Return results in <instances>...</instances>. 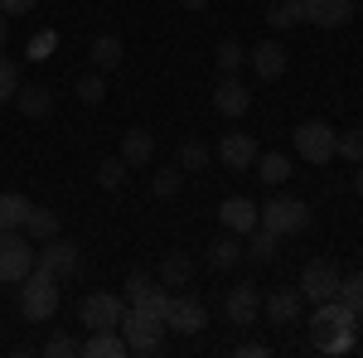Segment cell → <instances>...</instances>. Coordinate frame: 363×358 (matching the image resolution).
<instances>
[{"label": "cell", "instance_id": "1", "mask_svg": "<svg viewBox=\"0 0 363 358\" xmlns=\"http://www.w3.org/2000/svg\"><path fill=\"white\" fill-rule=\"evenodd\" d=\"M54 310H58V276L29 272L20 281V315L29 325H44V320H54Z\"/></svg>", "mask_w": 363, "mask_h": 358}, {"label": "cell", "instance_id": "2", "mask_svg": "<svg viewBox=\"0 0 363 358\" xmlns=\"http://www.w3.org/2000/svg\"><path fill=\"white\" fill-rule=\"evenodd\" d=\"M34 237H29L25 228H0V286H10V281H25L34 272Z\"/></svg>", "mask_w": 363, "mask_h": 358}, {"label": "cell", "instance_id": "3", "mask_svg": "<svg viewBox=\"0 0 363 358\" xmlns=\"http://www.w3.org/2000/svg\"><path fill=\"white\" fill-rule=\"evenodd\" d=\"M121 339H126V349L131 354H165V320L160 315H150V310H126V320H121Z\"/></svg>", "mask_w": 363, "mask_h": 358}, {"label": "cell", "instance_id": "4", "mask_svg": "<svg viewBox=\"0 0 363 358\" xmlns=\"http://www.w3.org/2000/svg\"><path fill=\"white\" fill-rule=\"evenodd\" d=\"M291 140H296V155H301V160H310V165H330V160H335L339 131L330 126V121H301V126L291 131Z\"/></svg>", "mask_w": 363, "mask_h": 358}, {"label": "cell", "instance_id": "5", "mask_svg": "<svg viewBox=\"0 0 363 358\" xmlns=\"http://www.w3.org/2000/svg\"><path fill=\"white\" fill-rule=\"evenodd\" d=\"M262 228H272L277 237H296V233H306L310 228V203L306 198H272L267 208H262Z\"/></svg>", "mask_w": 363, "mask_h": 358}, {"label": "cell", "instance_id": "6", "mask_svg": "<svg viewBox=\"0 0 363 358\" xmlns=\"http://www.w3.org/2000/svg\"><path fill=\"white\" fill-rule=\"evenodd\" d=\"M126 296H112V291H92L83 305H78V320H83L87 330H121V320H126Z\"/></svg>", "mask_w": 363, "mask_h": 358}, {"label": "cell", "instance_id": "7", "mask_svg": "<svg viewBox=\"0 0 363 358\" xmlns=\"http://www.w3.org/2000/svg\"><path fill=\"white\" fill-rule=\"evenodd\" d=\"M349 330H359V315L339 301V296L315 305V315H310V339H315V344H325V339H335V334H349Z\"/></svg>", "mask_w": 363, "mask_h": 358}, {"label": "cell", "instance_id": "8", "mask_svg": "<svg viewBox=\"0 0 363 358\" xmlns=\"http://www.w3.org/2000/svg\"><path fill=\"white\" fill-rule=\"evenodd\" d=\"M78 267H83L78 242H68V237H49V242H39V272L68 281V276H78Z\"/></svg>", "mask_w": 363, "mask_h": 358}, {"label": "cell", "instance_id": "9", "mask_svg": "<svg viewBox=\"0 0 363 358\" xmlns=\"http://www.w3.org/2000/svg\"><path fill=\"white\" fill-rule=\"evenodd\" d=\"M339 267L335 262H310L306 272H301V296H306L310 305H320V301H335L339 296Z\"/></svg>", "mask_w": 363, "mask_h": 358}, {"label": "cell", "instance_id": "10", "mask_svg": "<svg viewBox=\"0 0 363 358\" xmlns=\"http://www.w3.org/2000/svg\"><path fill=\"white\" fill-rule=\"evenodd\" d=\"M203 325H208L203 301H194V296H169V305H165V330H174V334H199Z\"/></svg>", "mask_w": 363, "mask_h": 358}, {"label": "cell", "instance_id": "11", "mask_svg": "<svg viewBox=\"0 0 363 358\" xmlns=\"http://www.w3.org/2000/svg\"><path fill=\"white\" fill-rule=\"evenodd\" d=\"M126 305H136V310H150V315H160L165 320V305H169V296L150 281L145 272H131L126 276Z\"/></svg>", "mask_w": 363, "mask_h": 358}, {"label": "cell", "instance_id": "12", "mask_svg": "<svg viewBox=\"0 0 363 358\" xmlns=\"http://www.w3.org/2000/svg\"><path fill=\"white\" fill-rule=\"evenodd\" d=\"M218 223H223L228 233H238V237H247L252 228L262 223V208H257L252 198H242V194H233V198H223V203H218Z\"/></svg>", "mask_w": 363, "mask_h": 358}, {"label": "cell", "instance_id": "13", "mask_svg": "<svg viewBox=\"0 0 363 358\" xmlns=\"http://www.w3.org/2000/svg\"><path fill=\"white\" fill-rule=\"evenodd\" d=\"M306 20L315 29H344L354 20V0H306Z\"/></svg>", "mask_w": 363, "mask_h": 358}, {"label": "cell", "instance_id": "14", "mask_svg": "<svg viewBox=\"0 0 363 358\" xmlns=\"http://www.w3.org/2000/svg\"><path fill=\"white\" fill-rule=\"evenodd\" d=\"M213 155H218L228 169H252V160H257L262 150H257V140H252L247 131H228V136L218 140V150H213Z\"/></svg>", "mask_w": 363, "mask_h": 358}, {"label": "cell", "instance_id": "15", "mask_svg": "<svg viewBox=\"0 0 363 358\" xmlns=\"http://www.w3.org/2000/svg\"><path fill=\"white\" fill-rule=\"evenodd\" d=\"M213 107L223 111V116H247V107H252V92L242 83H238V73H223V83L213 87Z\"/></svg>", "mask_w": 363, "mask_h": 358}, {"label": "cell", "instance_id": "16", "mask_svg": "<svg viewBox=\"0 0 363 358\" xmlns=\"http://www.w3.org/2000/svg\"><path fill=\"white\" fill-rule=\"evenodd\" d=\"M121 160H126V169H140L155 160V131H145V126H131L126 136H121V150H116Z\"/></svg>", "mask_w": 363, "mask_h": 358}, {"label": "cell", "instance_id": "17", "mask_svg": "<svg viewBox=\"0 0 363 358\" xmlns=\"http://www.w3.org/2000/svg\"><path fill=\"white\" fill-rule=\"evenodd\" d=\"M247 58H252V68H257L262 83H277L281 73H286V49H281L277 39H262L257 49H247Z\"/></svg>", "mask_w": 363, "mask_h": 358}, {"label": "cell", "instance_id": "18", "mask_svg": "<svg viewBox=\"0 0 363 358\" xmlns=\"http://www.w3.org/2000/svg\"><path fill=\"white\" fill-rule=\"evenodd\" d=\"M262 315V291L257 286H233L228 291V320L233 325H257Z\"/></svg>", "mask_w": 363, "mask_h": 358}, {"label": "cell", "instance_id": "19", "mask_svg": "<svg viewBox=\"0 0 363 358\" xmlns=\"http://www.w3.org/2000/svg\"><path fill=\"white\" fill-rule=\"evenodd\" d=\"M262 310L272 325H296L301 310H306V296L301 291H277V296H262Z\"/></svg>", "mask_w": 363, "mask_h": 358}, {"label": "cell", "instance_id": "20", "mask_svg": "<svg viewBox=\"0 0 363 358\" xmlns=\"http://www.w3.org/2000/svg\"><path fill=\"white\" fill-rule=\"evenodd\" d=\"M121 54H126V49H121V39H116V34H97V39L87 44V58H92V68H97V73H112L116 63H121Z\"/></svg>", "mask_w": 363, "mask_h": 358}, {"label": "cell", "instance_id": "21", "mask_svg": "<svg viewBox=\"0 0 363 358\" xmlns=\"http://www.w3.org/2000/svg\"><path fill=\"white\" fill-rule=\"evenodd\" d=\"M83 354L87 358H121V354H131V349H126L121 330H92V339L83 344Z\"/></svg>", "mask_w": 363, "mask_h": 358}, {"label": "cell", "instance_id": "22", "mask_svg": "<svg viewBox=\"0 0 363 358\" xmlns=\"http://www.w3.org/2000/svg\"><path fill=\"white\" fill-rule=\"evenodd\" d=\"M242 262V237L238 233H223L218 242H208V267L213 272H228V267H238Z\"/></svg>", "mask_w": 363, "mask_h": 358}, {"label": "cell", "instance_id": "23", "mask_svg": "<svg viewBox=\"0 0 363 358\" xmlns=\"http://www.w3.org/2000/svg\"><path fill=\"white\" fill-rule=\"evenodd\" d=\"M15 107L25 111L29 121H44V116L54 111V92H44V87H20V92H15Z\"/></svg>", "mask_w": 363, "mask_h": 358}, {"label": "cell", "instance_id": "24", "mask_svg": "<svg viewBox=\"0 0 363 358\" xmlns=\"http://www.w3.org/2000/svg\"><path fill=\"white\" fill-rule=\"evenodd\" d=\"M306 20V0H272L267 5V25L272 29H296Z\"/></svg>", "mask_w": 363, "mask_h": 358}, {"label": "cell", "instance_id": "25", "mask_svg": "<svg viewBox=\"0 0 363 358\" xmlns=\"http://www.w3.org/2000/svg\"><path fill=\"white\" fill-rule=\"evenodd\" d=\"M252 169H257V179H262L267 189L291 179V160H286V155H277V150H272V155H257V160H252Z\"/></svg>", "mask_w": 363, "mask_h": 358}, {"label": "cell", "instance_id": "26", "mask_svg": "<svg viewBox=\"0 0 363 358\" xmlns=\"http://www.w3.org/2000/svg\"><path fill=\"white\" fill-rule=\"evenodd\" d=\"M25 233L34 237V242H49V237H58V213L54 208H44V203H34L25 218Z\"/></svg>", "mask_w": 363, "mask_h": 358}, {"label": "cell", "instance_id": "27", "mask_svg": "<svg viewBox=\"0 0 363 358\" xmlns=\"http://www.w3.org/2000/svg\"><path fill=\"white\" fill-rule=\"evenodd\" d=\"M242 257H252V262H272V257H277V233L257 223V228L247 233V247H242Z\"/></svg>", "mask_w": 363, "mask_h": 358}, {"label": "cell", "instance_id": "28", "mask_svg": "<svg viewBox=\"0 0 363 358\" xmlns=\"http://www.w3.org/2000/svg\"><path fill=\"white\" fill-rule=\"evenodd\" d=\"M29 203L25 194H0V228H25V218H29Z\"/></svg>", "mask_w": 363, "mask_h": 358}, {"label": "cell", "instance_id": "29", "mask_svg": "<svg viewBox=\"0 0 363 358\" xmlns=\"http://www.w3.org/2000/svg\"><path fill=\"white\" fill-rule=\"evenodd\" d=\"M189 257L184 252H169L165 262H160V286H189Z\"/></svg>", "mask_w": 363, "mask_h": 358}, {"label": "cell", "instance_id": "30", "mask_svg": "<svg viewBox=\"0 0 363 358\" xmlns=\"http://www.w3.org/2000/svg\"><path fill=\"white\" fill-rule=\"evenodd\" d=\"M335 155H344L349 165H363V126H349V131H339Z\"/></svg>", "mask_w": 363, "mask_h": 358}, {"label": "cell", "instance_id": "31", "mask_svg": "<svg viewBox=\"0 0 363 358\" xmlns=\"http://www.w3.org/2000/svg\"><path fill=\"white\" fill-rule=\"evenodd\" d=\"M73 92H78V102H87V107H97V102L107 97V83H102V73L92 68V73H83V78L73 83Z\"/></svg>", "mask_w": 363, "mask_h": 358}, {"label": "cell", "instance_id": "32", "mask_svg": "<svg viewBox=\"0 0 363 358\" xmlns=\"http://www.w3.org/2000/svg\"><path fill=\"white\" fill-rule=\"evenodd\" d=\"M179 184H184V169H179V165H174V169H155V174H150V194H155V198H174Z\"/></svg>", "mask_w": 363, "mask_h": 358}, {"label": "cell", "instance_id": "33", "mask_svg": "<svg viewBox=\"0 0 363 358\" xmlns=\"http://www.w3.org/2000/svg\"><path fill=\"white\" fill-rule=\"evenodd\" d=\"M213 58H218V73H238V68L247 63V49H242L238 39H223V44L213 49Z\"/></svg>", "mask_w": 363, "mask_h": 358}, {"label": "cell", "instance_id": "34", "mask_svg": "<svg viewBox=\"0 0 363 358\" xmlns=\"http://www.w3.org/2000/svg\"><path fill=\"white\" fill-rule=\"evenodd\" d=\"M97 184H102V189H121V184H126V160H121V155L102 160V165H97Z\"/></svg>", "mask_w": 363, "mask_h": 358}, {"label": "cell", "instance_id": "35", "mask_svg": "<svg viewBox=\"0 0 363 358\" xmlns=\"http://www.w3.org/2000/svg\"><path fill=\"white\" fill-rule=\"evenodd\" d=\"M339 301H344V305H349V310L363 320V272H354L349 281H339Z\"/></svg>", "mask_w": 363, "mask_h": 358}, {"label": "cell", "instance_id": "36", "mask_svg": "<svg viewBox=\"0 0 363 358\" xmlns=\"http://www.w3.org/2000/svg\"><path fill=\"white\" fill-rule=\"evenodd\" d=\"M208 155H213V150H208L203 140H184V145H179V169H203Z\"/></svg>", "mask_w": 363, "mask_h": 358}, {"label": "cell", "instance_id": "37", "mask_svg": "<svg viewBox=\"0 0 363 358\" xmlns=\"http://www.w3.org/2000/svg\"><path fill=\"white\" fill-rule=\"evenodd\" d=\"M15 92H20V68L0 58V102H15Z\"/></svg>", "mask_w": 363, "mask_h": 358}, {"label": "cell", "instance_id": "38", "mask_svg": "<svg viewBox=\"0 0 363 358\" xmlns=\"http://www.w3.org/2000/svg\"><path fill=\"white\" fill-rule=\"evenodd\" d=\"M354 344H359V330L335 334V339H325V344H315V349H320V354H330V358H339V354H354Z\"/></svg>", "mask_w": 363, "mask_h": 358}, {"label": "cell", "instance_id": "39", "mask_svg": "<svg viewBox=\"0 0 363 358\" xmlns=\"http://www.w3.org/2000/svg\"><path fill=\"white\" fill-rule=\"evenodd\" d=\"M44 354H49V358H73V354H83V344L68 339V334H54V339L44 344Z\"/></svg>", "mask_w": 363, "mask_h": 358}, {"label": "cell", "instance_id": "40", "mask_svg": "<svg viewBox=\"0 0 363 358\" xmlns=\"http://www.w3.org/2000/svg\"><path fill=\"white\" fill-rule=\"evenodd\" d=\"M54 44H58V34H54V29L34 34V39H29V58H34V63H39V58H49V49H54Z\"/></svg>", "mask_w": 363, "mask_h": 358}, {"label": "cell", "instance_id": "41", "mask_svg": "<svg viewBox=\"0 0 363 358\" xmlns=\"http://www.w3.org/2000/svg\"><path fill=\"white\" fill-rule=\"evenodd\" d=\"M39 0H0V15H29Z\"/></svg>", "mask_w": 363, "mask_h": 358}, {"label": "cell", "instance_id": "42", "mask_svg": "<svg viewBox=\"0 0 363 358\" xmlns=\"http://www.w3.org/2000/svg\"><path fill=\"white\" fill-rule=\"evenodd\" d=\"M267 354H272V349L257 344V339H252V344H238V358H267Z\"/></svg>", "mask_w": 363, "mask_h": 358}, {"label": "cell", "instance_id": "43", "mask_svg": "<svg viewBox=\"0 0 363 358\" xmlns=\"http://www.w3.org/2000/svg\"><path fill=\"white\" fill-rule=\"evenodd\" d=\"M179 5H184V10H189V15H199V10H208V5H213V0H179Z\"/></svg>", "mask_w": 363, "mask_h": 358}, {"label": "cell", "instance_id": "44", "mask_svg": "<svg viewBox=\"0 0 363 358\" xmlns=\"http://www.w3.org/2000/svg\"><path fill=\"white\" fill-rule=\"evenodd\" d=\"M5 34H10V20L0 15V49H5Z\"/></svg>", "mask_w": 363, "mask_h": 358}, {"label": "cell", "instance_id": "45", "mask_svg": "<svg viewBox=\"0 0 363 358\" xmlns=\"http://www.w3.org/2000/svg\"><path fill=\"white\" fill-rule=\"evenodd\" d=\"M354 194H359V198H363V169H359V174H354Z\"/></svg>", "mask_w": 363, "mask_h": 358}]
</instances>
